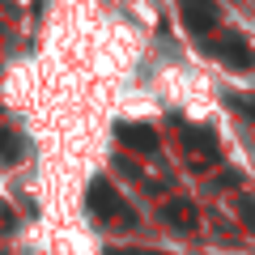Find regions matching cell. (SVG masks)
<instances>
[{"label": "cell", "mask_w": 255, "mask_h": 255, "mask_svg": "<svg viewBox=\"0 0 255 255\" xmlns=\"http://www.w3.org/2000/svg\"><path fill=\"white\" fill-rule=\"evenodd\" d=\"M85 204H90V217H98V221H132V204H128L107 179H94L90 183Z\"/></svg>", "instance_id": "cell-1"}, {"label": "cell", "mask_w": 255, "mask_h": 255, "mask_svg": "<svg viewBox=\"0 0 255 255\" xmlns=\"http://www.w3.org/2000/svg\"><path fill=\"white\" fill-rule=\"evenodd\" d=\"M183 4V21H187L191 34H209L217 26V4L213 0H179Z\"/></svg>", "instance_id": "cell-2"}, {"label": "cell", "mask_w": 255, "mask_h": 255, "mask_svg": "<svg viewBox=\"0 0 255 255\" xmlns=\"http://www.w3.org/2000/svg\"><path fill=\"white\" fill-rule=\"evenodd\" d=\"M209 55H217L221 64H230V68H251V51H247V43L238 34H226V38H217V43H209Z\"/></svg>", "instance_id": "cell-3"}, {"label": "cell", "mask_w": 255, "mask_h": 255, "mask_svg": "<svg viewBox=\"0 0 255 255\" xmlns=\"http://www.w3.org/2000/svg\"><path fill=\"white\" fill-rule=\"evenodd\" d=\"M115 136L124 149H136V153H153L157 149V132L145 124H115Z\"/></svg>", "instance_id": "cell-4"}, {"label": "cell", "mask_w": 255, "mask_h": 255, "mask_svg": "<svg viewBox=\"0 0 255 255\" xmlns=\"http://www.w3.org/2000/svg\"><path fill=\"white\" fill-rule=\"evenodd\" d=\"M162 217H166V226H174V230H196V204L191 200H170L162 209Z\"/></svg>", "instance_id": "cell-5"}, {"label": "cell", "mask_w": 255, "mask_h": 255, "mask_svg": "<svg viewBox=\"0 0 255 255\" xmlns=\"http://www.w3.org/2000/svg\"><path fill=\"white\" fill-rule=\"evenodd\" d=\"M21 153H26V140H21L13 128H4V132H0V166L21 162Z\"/></svg>", "instance_id": "cell-6"}, {"label": "cell", "mask_w": 255, "mask_h": 255, "mask_svg": "<svg viewBox=\"0 0 255 255\" xmlns=\"http://www.w3.org/2000/svg\"><path fill=\"white\" fill-rule=\"evenodd\" d=\"M183 140H187V145H196V149H204L209 157H217V136H213L209 128H187V132H183Z\"/></svg>", "instance_id": "cell-7"}, {"label": "cell", "mask_w": 255, "mask_h": 255, "mask_svg": "<svg viewBox=\"0 0 255 255\" xmlns=\"http://www.w3.org/2000/svg\"><path fill=\"white\" fill-rule=\"evenodd\" d=\"M226 107H234V111H243L247 119H255V102L243 98V94H226Z\"/></svg>", "instance_id": "cell-8"}, {"label": "cell", "mask_w": 255, "mask_h": 255, "mask_svg": "<svg viewBox=\"0 0 255 255\" xmlns=\"http://www.w3.org/2000/svg\"><path fill=\"white\" fill-rule=\"evenodd\" d=\"M238 213H243L247 230H251V234H255V200H251V196H238Z\"/></svg>", "instance_id": "cell-9"}, {"label": "cell", "mask_w": 255, "mask_h": 255, "mask_svg": "<svg viewBox=\"0 0 255 255\" xmlns=\"http://www.w3.org/2000/svg\"><path fill=\"white\" fill-rule=\"evenodd\" d=\"M217 187H238V170H226V174L217 179Z\"/></svg>", "instance_id": "cell-10"}, {"label": "cell", "mask_w": 255, "mask_h": 255, "mask_svg": "<svg viewBox=\"0 0 255 255\" xmlns=\"http://www.w3.org/2000/svg\"><path fill=\"white\" fill-rule=\"evenodd\" d=\"M111 255H119V251H111Z\"/></svg>", "instance_id": "cell-11"}]
</instances>
